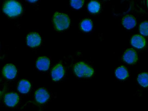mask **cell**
Returning a JSON list of instances; mask_svg holds the SVG:
<instances>
[{
    "label": "cell",
    "instance_id": "e0dca14e",
    "mask_svg": "<svg viewBox=\"0 0 148 111\" xmlns=\"http://www.w3.org/2000/svg\"><path fill=\"white\" fill-rule=\"evenodd\" d=\"M81 27L84 31L88 32L92 29V25L90 20L85 19L83 20L81 23Z\"/></svg>",
    "mask_w": 148,
    "mask_h": 111
},
{
    "label": "cell",
    "instance_id": "d6986e66",
    "mask_svg": "<svg viewBox=\"0 0 148 111\" xmlns=\"http://www.w3.org/2000/svg\"><path fill=\"white\" fill-rule=\"evenodd\" d=\"M84 2V0H70V4L74 8L79 9L82 7Z\"/></svg>",
    "mask_w": 148,
    "mask_h": 111
},
{
    "label": "cell",
    "instance_id": "8992f818",
    "mask_svg": "<svg viewBox=\"0 0 148 111\" xmlns=\"http://www.w3.org/2000/svg\"><path fill=\"white\" fill-rule=\"evenodd\" d=\"M3 72L4 75L7 78L11 79L15 77L17 73V70L14 65L9 64L4 67Z\"/></svg>",
    "mask_w": 148,
    "mask_h": 111
},
{
    "label": "cell",
    "instance_id": "30bf717a",
    "mask_svg": "<svg viewBox=\"0 0 148 111\" xmlns=\"http://www.w3.org/2000/svg\"><path fill=\"white\" fill-rule=\"evenodd\" d=\"M137 58V56L136 52L132 49L127 51L123 56L124 60L129 64L134 62L136 61Z\"/></svg>",
    "mask_w": 148,
    "mask_h": 111
},
{
    "label": "cell",
    "instance_id": "7a4b0ae2",
    "mask_svg": "<svg viewBox=\"0 0 148 111\" xmlns=\"http://www.w3.org/2000/svg\"><path fill=\"white\" fill-rule=\"evenodd\" d=\"M53 21L56 28L59 30L66 29L70 25V20L68 16L60 12H57L55 14Z\"/></svg>",
    "mask_w": 148,
    "mask_h": 111
},
{
    "label": "cell",
    "instance_id": "ffe728a7",
    "mask_svg": "<svg viewBox=\"0 0 148 111\" xmlns=\"http://www.w3.org/2000/svg\"><path fill=\"white\" fill-rule=\"evenodd\" d=\"M27 1H28L29 2L31 3H34L37 1L38 0H26Z\"/></svg>",
    "mask_w": 148,
    "mask_h": 111
},
{
    "label": "cell",
    "instance_id": "8fae6325",
    "mask_svg": "<svg viewBox=\"0 0 148 111\" xmlns=\"http://www.w3.org/2000/svg\"><path fill=\"white\" fill-rule=\"evenodd\" d=\"M18 100V96L15 93L8 94L6 95L4 98L5 104L10 107L14 106L17 103Z\"/></svg>",
    "mask_w": 148,
    "mask_h": 111
},
{
    "label": "cell",
    "instance_id": "5b68a950",
    "mask_svg": "<svg viewBox=\"0 0 148 111\" xmlns=\"http://www.w3.org/2000/svg\"><path fill=\"white\" fill-rule=\"evenodd\" d=\"M64 74L63 67L60 64H57L53 69L51 72L52 78L55 81L59 80L63 77Z\"/></svg>",
    "mask_w": 148,
    "mask_h": 111
},
{
    "label": "cell",
    "instance_id": "3957f363",
    "mask_svg": "<svg viewBox=\"0 0 148 111\" xmlns=\"http://www.w3.org/2000/svg\"><path fill=\"white\" fill-rule=\"evenodd\" d=\"M74 72L76 75L79 77H89L93 74V69L83 62L77 63L74 67Z\"/></svg>",
    "mask_w": 148,
    "mask_h": 111
},
{
    "label": "cell",
    "instance_id": "ba28073f",
    "mask_svg": "<svg viewBox=\"0 0 148 111\" xmlns=\"http://www.w3.org/2000/svg\"><path fill=\"white\" fill-rule=\"evenodd\" d=\"M49 97L47 92L45 89L40 88L36 91L35 94L36 100L38 102L43 103L46 101Z\"/></svg>",
    "mask_w": 148,
    "mask_h": 111
},
{
    "label": "cell",
    "instance_id": "2e32d148",
    "mask_svg": "<svg viewBox=\"0 0 148 111\" xmlns=\"http://www.w3.org/2000/svg\"><path fill=\"white\" fill-rule=\"evenodd\" d=\"M100 8L99 3L95 1H90L88 5V11L92 13H96L99 11Z\"/></svg>",
    "mask_w": 148,
    "mask_h": 111
},
{
    "label": "cell",
    "instance_id": "9a60e30c",
    "mask_svg": "<svg viewBox=\"0 0 148 111\" xmlns=\"http://www.w3.org/2000/svg\"><path fill=\"white\" fill-rule=\"evenodd\" d=\"M137 80L141 86L147 87L148 86V74L145 73L140 74L138 77Z\"/></svg>",
    "mask_w": 148,
    "mask_h": 111
},
{
    "label": "cell",
    "instance_id": "52a82bcc",
    "mask_svg": "<svg viewBox=\"0 0 148 111\" xmlns=\"http://www.w3.org/2000/svg\"><path fill=\"white\" fill-rule=\"evenodd\" d=\"M145 39L142 36L139 35H135L132 38L131 44L134 47L138 49L143 48L145 45Z\"/></svg>",
    "mask_w": 148,
    "mask_h": 111
},
{
    "label": "cell",
    "instance_id": "4fadbf2b",
    "mask_svg": "<svg viewBox=\"0 0 148 111\" xmlns=\"http://www.w3.org/2000/svg\"><path fill=\"white\" fill-rule=\"evenodd\" d=\"M30 84L27 81L23 80L20 82L18 89L19 91L22 93H26L29 90Z\"/></svg>",
    "mask_w": 148,
    "mask_h": 111
},
{
    "label": "cell",
    "instance_id": "277c9868",
    "mask_svg": "<svg viewBox=\"0 0 148 111\" xmlns=\"http://www.w3.org/2000/svg\"><path fill=\"white\" fill-rule=\"evenodd\" d=\"M27 44L29 47H34L38 46L41 41L40 36L36 33H32L27 37Z\"/></svg>",
    "mask_w": 148,
    "mask_h": 111
},
{
    "label": "cell",
    "instance_id": "7c38bea8",
    "mask_svg": "<svg viewBox=\"0 0 148 111\" xmlns=\"http://www.w3.org/2000/svg\"><path fill=\"white\" fill-rule=\"evenodd\" d=\"M123 26L127 29H130L133 28L136 25V21L134 18L130 15L125 16L122 20Z\"/></svg>",
    "mask_w": 148,
    "mask_h": 111
},
{
    "label": "cell",
    "instance_id": "ac0fdd59",
    "mask_svg": "<svg viewBox=\"0 0 148 111\" xmlns=\"http://www.w3.org/2000/svg\"><path fill=\"white\" fill-rule=\"evenodd\" d=\"M140 32L143 36H148V22L145 21L142 23L140 26Z\"/></svg>",
    "mask_w": 148,
    "mask_h": 111
},
{
    "label": "cell",
    "instance_id": "5bb4252c",
    "mask_svg": "<svg viewBox=\"0 0 148 111\" xmlns=\"http://www.w3.org/2000/svg\"><path fill=\"white\" fill-rule=\"evenodd\" d=\"M115 74L116 77L120 79H123L127 76L128 73L126 69L123 67H119L116 70Z\"/></svg>",
    "mask_w": 148,
    "mask_h": 111
},
{
    "label": "cell",
    "instance_id": "44dd1931",
    "mask_svg": "<svg viewBox=\"0 0 148 111\" xmlns=\"http://www.w3.org/2000/svg\"><path fill=\"white\" fill-rule=\"evenodd\" d=\"M147 4L148 7V0H147Z\"/></svg>",
    "mask_w": 148,
    "mask_h": 111
},
{
    "label": "cell",
    "instance_id": "6da1fadb",
    "mask_svg": "<svg viewBox=\"0 0 148 111\" xmlns=\"http://www.w3.org/2000/svg\"><path fill=\"white\" fill-rule=\"evenodd\" d=\"M3 9L5 14L11 17L17 16L22 11V8L20 4L14 0L7 1L4 4Z\"/></svg>",
    "mask_w": 148,
    "mask_h": 111
},
{
    "label": "cell",
    "instance_id": "9c48e42d",
    "mask_svg": "<svg viewBox=\"0 0 148 111\" xmlns=\"http://www.w3.org/2000/svg\"><path fill=\"white\" fill-rule=\"evenodd\" d=\"M50 64V60L46 57L39 58L36 63L37 68L41 71H46L48 69Z\"/></svg>",
    "mask_w": 148,
    "mask_h": 111
}]
</instances>
